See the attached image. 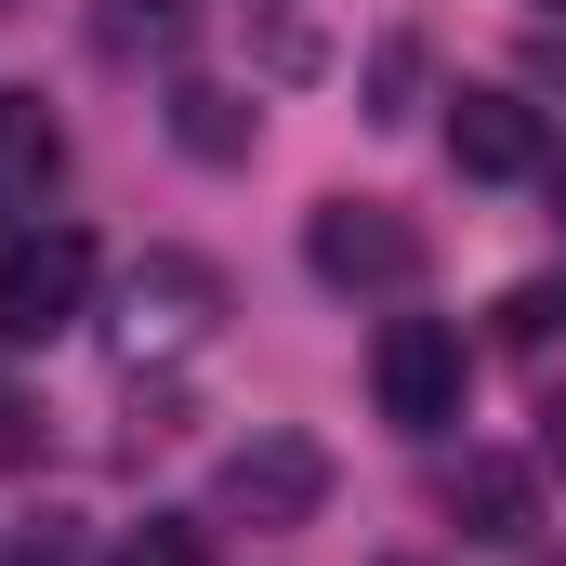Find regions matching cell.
Returning a JSON list of instances; mask_svg holds the SVG:
<instances>
[{"label": "cell", "mask_w": 566, "mask_h": 566, "mask_svg": "<svg viewBox=\"0 0 566 566\" xmlns=\"http://www.w3.org/2000/svg\"><path fill=\"white\" fill-rule=\"evenodd\" d=\"M66 185V119L40 93H0V224H40Z\"/></svg>", "instance_id": "7"}, {"label": "cell", "mask_w": 566, "mask_h": 566, "mask_svg": "<svg viewBox=\"0 0 566 566\" xmlns=\"http://www.w3.org/2000/svg\"><path fill=\"white\" fill-rule=\"evenodd\" d=\"M541 448H554V461H566V396H554V409H541Z\"/></svg>", "instance_id": "14"}, {"label": "cell", "mask_w": 566, "mask_h": 566, "mask_svg": "<svg viewBox=\"0 0 566 566\" xmlns=\"http://www.w3.org/2000/svg\"><path fill=\"white\" fill-rule=\"evenodd\" d=\"M448 514H461V541H527V461H461Z\"/></svg>", "instance_id": "8"}, {"label": "cell", "mask_w": 566, "mask_h": 566, "mask_svg": "<svg viewBox=\"0 0 566 566\" xmlns=\"http://www.w3.org/2000/svg\"><path fill=\"white\" fill-rule=\"evenodd\" d=\"M316 501H329V461H316L303 434H251V448L211 474V514H224V527H303Z\"/></svg>", "instance_id": "5"}, {"label": "cell", "mask_w": 566, "mask_h": 566, "mask_svg": "<svg viewBox=\"0 0 566 566\" xmlns=\"http://www.w3.org/2000/svg\"><path fill=\"white\" fill-rule=\"evenodd\" d=\"M80 316H93V238L80 224H13L0 238V356L66 343Z\"/></svg>", "instance_id": "1"}, {"label": "cell", "mask_w": 566, "mask_h": 566, "mask_svg": "<svg viewBox=\"0 0 566 566\" xmlns=\"http://www.w3.org/2000/svg\"><path fill=\"white\" fill-rule=\"evenodd\" d=\"M106 329H119L133 369H171V356H198V343L224 329V277H211L198 251H145L133 277H119V316H106Z\"/></svg>", "instance_id": "2"}, {"label": "cell", "mask_w": 566, "mask_h": 566, "mask_svg": "<svg viewBox=\"0 0 566 566\" xmlns=\"http://www.w3.org/2000/svg\"><path fill=\"white\" fill-rule=\"evenodd\" d=\"M303 264H316L329 290H409V277H422V224L382 211V198H316Z\"/></svg>", "instance_id": "4"}, {"label": "cell", "mask_w": 566, "mask_h": 566, "mask_svg": "<svg viewBox=\"0 0 566 566\" xmlns=\"http://www.w3.org/2000/svg\"><path fill=\"white\" fill-rule=\"evenodd\" d=\"M461 329L448 316H382V343H369V396H382V422L396 434H448L461 422Z\"/></svg>", "instance_id": "3"}, {"label": "cell", "mask_w": 566, "mask_h": 566, "mask_svg": "<svg viewBox=\"0 0 566 566\" xmlns=\"http://www.w3.org/2000/svg\"><path fill=\"white\" fill-rule=\"evenodd\" d=\"M0 461H40V409H27L13 382H0Z\"/></svg>", "instance_id": "13"}, {"label": "cell", "mask_w": 566, "mask_h": 566, "mask_svg": "<svg viewBox=\"0 0 566 566\" xmlns=\"http://www.w3.org/2000/svg\"><path fill=\"white\" fill-rule=\"evenodd\" d=\"M501 343H566V277H527V290H501Z\"/></svg>", "instance_id": "10"}, {"label": "cell", "mask_w": 566, "mask_h": 566, "mask_svg": "<svg viewBox=\"0 0 566 566\" xmlns=\"http://www.w3.org/2000/svg\"><path fill=\"white\" fill-rule=\"evenodd\" d=\"M119 566H211V554H198V527H185V514H145L133 541H119Z\"/></svg>", "instance_id": "11"}, {"label": "cell", "mask_w": 566, "mask_h": 566, "mask_svg": "<svg viewBox=\"0 0 566 566\" xmlns=\"http://www.w3.org/2000/svg\"><path fill=\"white\" fill-rule=\"evenodd\" d=\"M13 566H93V541H80V514H40V527H27V554Z\"/></svg>", "instance_id": "12"}, {"label": "cell", "mask_w": 566, "mask_h": 566, "mask_svg": "<svg viewBox=\"0 0 566 566\" xmlns=\"http://www.w3.org/2000/svg\"><path fill=\"white\" fill-rule=\"evenodd\" d=\"M171 133L198 145V158H238V145H251V119H238L224 93H198V80H185V93H171Z\"/></svg>", "instance_id": "9"}, {"label": "cell", "mask_w": 566, "mask_h": 566, "mask_svg": "<svg viewBox=\"0 0 566 566\" xmlns=\"http://www.w3.org/2000/svg\"><path fill=\"white\" fill-rule=\"evenodd\" d=\"M448 158H461L474 185H527V171H554V133H541L527 93L474 80V93H448Z\"/></svg>", "instance_id": "6"}, {"label": "cell", "mask_w": 566, "mask_h": 566, "mask_svg": "<svg viewBox=\"0 0 566 566\" xmlns=\"http://www.w3.org/2000/svg\"><path fill=\"white\" fill-rule=\"evenodd\" d=\"M541 185H554V211H566V145H554V171H541Z\"/></svg>", "instance_id": "15"}, {"label": "cell", "mask_w": 566, "mask_h": 566, "mask_svg": "<svg viewBox=\"0 0 566 566\" xmlns=\"http://www.w3.org/2000/svg\"><path fill=\"white\" fill-rule=\"evenodd\" d=\"M527 13H554V27H566V0H527Z\"/></svg>", "instance_id": "16"}]
</instances>
